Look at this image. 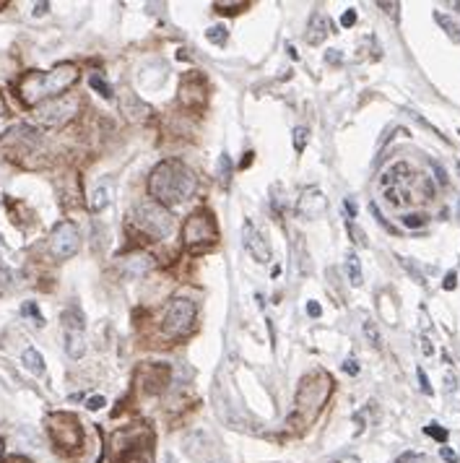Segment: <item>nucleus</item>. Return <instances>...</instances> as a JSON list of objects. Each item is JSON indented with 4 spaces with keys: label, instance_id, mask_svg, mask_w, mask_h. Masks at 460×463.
<instances>
[{
    "label": "nucleus",
    "instance_id": "nucleus-1",
    "mask_svg": "<svg viewBox=\"0 0 460 463\" xmlns=\"http://www.w3.org/2000/svg\"><path fill=\"white\" fill-rule=\"evenodd\" d=\"M196 187H198L196 172L187 167V164H182L180 159L161 162L148 175V193L161 206H175V203H182L187 198H193Z\"/></svg>",
    "mask_w": 460,
    "mask_h": 463
},
{
    "label": "nucleus",
    "instance_id": "nucleus-2",
    "mask_svg": "<svg viewBox=\"0 0 460 463\" xmlns=\"http://www.w3.org/2000/svg\"><path fill=\"white\" fill-rule=\"evenodd\" d=\"M81 70L73 63H60L52 70H31L19 84V97L29 107H40L49 99L65 97V91L79 81Z\"/></svg>",
    "mask_w": 460,
    "mask_h": 463
},
{
    "label": "nucleus",
    "instance_id": "nucleus-3",
    "mask_svg": "<svg viewBox=\"0 0 460 463\" xmlns=\"http://www.w3.org/2000/svg\"><path fill=\"white\" fill-rule=\"evenodd\" d=\"M333 391V380L331 375L323 370H315V372L304 375L299 391H296V401H294V414L292 422L310 424L315 422V416L323 411V406L328 404V395Z\"/></svg>",
    "mask_w": 460,
    "mask_h": 463
},
{
    "label": "nucleus",
    "instance_id": "nucleus-4",
    "mask_svg": "<svg viewBox=\"0 0 460 463\" xmlns=\"http://www.w3.org/2000/svg\"><path fill=\"white\" fill-rule=\"evenodd\" d=\"M133 224L151 240H167L175 232V217L167 206L157 201H146L133 211Z\"/></svg>",
    "mask_w": 460,
    "mask_h": 463
},
{
    "label": "nucleus",
    "instance_id": "nucleus-5",
    "mask_svg": "<svg viewBox=\"0 0 460 463\" xmlns=\"http://www.w3.org/2000/svg\"><path fill=\"white\" fill-rule=\"evenodd\" d=\"M198 317V305L187 297H175L167 307V315H164V323H161V333L167 338H180L193 331Z\"/></svg>",
    "mask_w": 460,
    "mask_h": 463
},
{
    "label": "nucleus",
    "instance_id": "nucleus-6",
    "mask_svg": "<svg viewBox=\"0 0 460 463\" xmlns=\"http://www.w3.org/2000/svg\"><path fill=\"white\" fill-rule=\"evenodd\" d=\"M219 240V227L211 211H196L182 224V242L187 247H206Z\"/></svg>",
    "mask_w": 460,
    "mask_h": 463
},
{
    "label": "nucleus",
    "instance_id": "nucleus-7",
    "mask_svg": "<svg viewBox=\"0 0 460 463\" xmlns=\"http://www.w3.org/2000/svg\"><path fill=\"white\" fill-rule=\"evenodd\" d=\"M79 112V99L76 97H58V99H49L40 107H34V123H40L45 128H60L65 125L68 120L76 118Z\"/></svg>",
    "mask_w": 460,
    "mask_h": 463
},
{
    "label": "nucleus",
    "instance_id": "nucleus-8",
    "mask_svg": "<svg viewBox=\"0 0 460 463\" xmlns=\"http://www.w3.org/2000/svg\"><path fill=\"white\" fill-rule=\"evenodd\" d=\"M47 430H49L52 443L58 445V448H63V450H73V448H79L81 440H84V432H81V422L73 414H65V411L49 414Z\"/></svg>",
    "mask_w": 460,
    "mask_h": 463
},
{
    "label": "nucleus",
    "instance_id": "nucleus-9",
    "mask_svg": "<svg viewBox=\"0 0 460 463\" xmlns=\"http://www.w3.org/2000/svg\"><path fill=\"white\" fill-rule=\"evenodd\" d=\"M79 247H81V232L73 221H60L58 227L52 229V235H49V250H52L55 258H60V260L73 258L79 253Z\"/></svg>",
    "mask_w": 460,
    "mask_h": 463
},
{
    "label": "nucleus",
    "instance_id": "nucleus-10",
    "mask_svg": "<svg viewBox=\"0 0 460 463\" xmlns=\"http://www.w3.org/2000/svg\"><path fill=\"white\" fill-rule=\"evenodd\" d=\"M296 211H299V217L304 219L325 217V211H328V196H325L320 187H307L302 196H299Z\"/></svg>",
    "mask_w": 460,
    "mask_h": 463
},
{
    "label": "nucleus",
    "instance_id": "nucleus-11",
    "mask_svg": "<svg viewBox=\"0 0 460 463\" xmlns=\"http://www.w3.org/2000/svg\"><path fill=\"white\" fill-rule=\"evenodd\" d=\"M180 102L187 109H200L206 104V84L198 79V76H187L180 84Z\"/></svg>",
    "mask_w": 460,
    "mask_h": 463
},
{
    "label": "nucleus",
    "instance_id": "nucleus-12",
    "mask_svg": "<svg viewBox=\"0 0 460 463\" xmlns=\"http://www.w3.org/2000/svg\"><path fill=\"white\" fill-rule=\"evenodd\" d=\"M138 380L143 383L146 393H159L169 383V367L167 365H143L138 370Z\"/></svg>",
    "mask_w": 460,
    "mask_h": 463
},
{
    "label": "nucleus",
    "instance_id": "nucleus-13",
    "mask_svg": "<svg viewBox=\"0 0 460 463\" xmlns=\"http://www.w3.org/2000/svg\"><path fill=\"white\" fill-rule=\"evenodd\" d=\"M245 250L253 256L255 263H268V260H271V245H268V240H265L263 232H257L250 221H245Z\"/></svg>",
    "mask_w": 460,
    "mask_h": 463
},
{
    "label": "nucleus",
    "instance_id": "nucleus-14",
    "mask_svg": "<svg viewBox=\"0 0 460 463\" xmlns=\"http://www.w3.org/2000/svg\"><path fill=\"white\" fill-rule=\"evenodd\" d=\"M120 268H122V274H125L127 278H141L154 268V258L148 256V253H133V256H127L125 260H122Z\"/></svg>",
    "mask_w": 460,
    "mask_h": 463
},
{
    "label": "nucleus",
    "instance_id": "nucleus-15",
    "mask_svg": "<svg viewBox=\"0 0 460 463\" xmlns=\"http://www.w3.org/2000/svg\"><path fill=\"white\" fill-rule=\"evenodd\" d=\"M328 31H331V21L325 19L323 13H315L312 19H310V24H307L304 40H307V45H323Z\"/></svg>",
    "mask_w": 460,
    "mask_h": 463
},
{
    "label": "nucleus",
    "instance_id": "nucleus-16",
    "mask_svg": "<svg viewBox=\"0 0 460 463\" xmlns=\"http://www.w3.org/2000/svg\"><path fill=\"white\" fill-rule=\"evenodd\" d=\"M413 178V169L409 162H395L388 172H385V178H382V185L385 187H398L401 182H409Z\"/></svg>",
    "mask_w": 460,
    "mask_h": 463
},
{
    "label": "nucleus",
    "instance_id": "nucleus-17",
    "mask_svg": "<svg viewBox=\"0 0 460 463\" xmlns=\"http://www.w3.org/2000/svg\"><path fill=\"white\" fill-rule=\"evenodd\" d=\"M109 201H112V185H109L107 180L104 182H99L94 190H91V196H88V208L99 214V211H104L109 206Z\"/></svg>",
    "mask_w": 460,
    "mask_h": 463
},
{
    "label": "nucleus",
    "instance_id": "nucleus-18",
    "mask_svg": "<svg viewBox=\"0 0 460 463\" xmlns=\"http://www.w3.org/2000/svg\"><path fill=\"white\" fill-rule=\"evenodd\" d=\"M65 352L70 359H81L86 354V336L81 331H65Z\"/></svg>",
    "mask_w": 460,
    "mask_h": 463
},
{
    "label": "nucleus",
    "instance_id": "nucleus-19",
    "mask_svg": "<svg viewBox=\"0 0 460 463\" xmlns=\"http://www.w3.org/2000/svg\"><path fill=\"white\" fill-rule=\"evenodd\" d=\"M346 276L351 281V286H362L364 276H362V260L356 253H349L346 256Z\"/></svg>",
    "mask_w": 460,
    "mask_h": 463
},
{
    "label": "nucleus",
    "instance_id": "nucleus-20",
    "mask_svg": "<svg viewBox=\"0 0 460 463\" xmlns=\"http://www.w3.org/2000/svg\"><path fill=\"white\" fill-rule=\"evenodd\" d=\"M21 362H24V367L29 370V372H34V375H45V356L37 352V349H26L24 352V356H21Z\"/></svg>",
    "mask_w": 460,
    "mask_h": 463
},
{
    "label": "nucleus",
    "instance_id": "nucleus-21",
    "mask_svg": "<svg viewBox=\"0 0 460 463\" xmlns=\"http://www.w3.org/2000/svg\"><path fill=\"white\" fill-rule=\"evenodd\" d=\"M63 325H65V331H81L84 333V315H81L79 307H68L65 313H63Z\"/></svg>",
    "mask_w": 460,
    "mask_h": 463
},
{
    "label": "nucleus",
    "instance_id": "nucleus-22",
    "mask_svg": "<svg viewBox=\"0 0 460 463\" xmlns=\"http://www.w3.org/2000/svg\"><path fill=\"white\" fill-rule=\"evenodd\" d=\"M434 19H437V24H440L442 29H445V34H447L452 42H460V26L450 19V16H445V13H440V10H437V13H434Z\"/></svg>",
    "mask_w": 460,
    "mask_h": 463
},
{
    "label": "nucleus",
    "instance_id": "nucleus-23",
    "mask_svg": "<svg viewBox=\"0 0 460 463\" xmlns=\"http://www.w3.org/2000/svg\"><path fill=\"white\" fill-rule=\"evenodd\" d=\"M88 86L97 91L99 97H104V99L115 97V94H112V86H109L107 81H104V76H102V73H91V76H88Z\"/></svg>",
    "mask_w": 460,
    "mask_h": 463
},
{
    "label": "nucleus",
    "instance_id": "nucleus-24",
    "mask_svg": "<svg viewBox=\"0 0 460 463\" xmlns=\"http://www.w3.org/2000/svg\"><path fill=\"white\" fill-rule=\"evenodd\" d=\"M206 40L211 42V45H216V47H224L226 40H229V31H226V26L216 24V26H211V29L206 31Z\"/></svg>",
    "mask_w": 460,
    "mask_h": 463
},
{
    "label": "nucleus",
    "instance_id": "nucleus-25",
    "mask_svg": "<svg viewBox=\"0 0 460 463\" xmlns=\"http://www.w3.org/2000/svg\"><path fill=\"white\" fill-rule=\"evenodd\" d=\"M385 201L392 203V206H406L411 198H409L406 190H398V187H385Z\"/></svg>",
    "mask_w": 460,
    "mask_h": 463
},
{
    "label": "nucleus",
    "instance_id": "nucleus-26",
    "mask_svg": "<svg viewBox=\"0 0 460 463\" xmlns=\"http://www.w3.org/2000/svg\"><path fill=\"white\" fill-rule=\"evenodd\" d=\"M307 141H310V130L299 125V128H294V148H296V154H302L304 146H307Z\"/></svg>",
    "mask_w": 460,
    "mask_h": 463
},
{
    "label": "nucleus",
    "instance_id": "nucleus-27",
    "mask_svg": "<svg viewBox=\"0 0 460 463\" xmlns=\"http://www.w3.org/2000/svg\"><path fill=\"white\" fill-rule=\"evenodd\" d=\"M219 180L224 185H229V180H232V162H229L226 154H221V159H219Z\"/></svg>",
    "mask_w": 460,
    "mask_h": 463
},
{
    "label": "nucleus",
    "instance_id": "nucleus-28",
    "mask_svg": "<svg viewBox=\"0 0 460 463\" xmlns=\"http://www.w3.org/2000/svg\"><path fill=\"white\" fill-rule=\"evenodd\" d=\"M364 336L370 338V344H372L374 349H380V346H382L380 331H377V325H374L372 320H367V323H364Z\"/></svg>",
    "mask_w": 460,
    "mask_h": 463
},
{
    "label": "nucleus",
    "instance_id": "nucleus-29",
    "mask_svg": "<svg viewBox=\"0 0 460 463\" xmlns=\"http://www.w3.org/2000/svg\"><path fill=\"white\" fill-rule=\"evenodd\" d=\"M424 432L429 434V437H434L440 445L447 443V430H442V427H437V424H427V427H424Z\"/></svg>",
    "mask_w": 460,
    "mask_h": 463
},
{
    "label": "nucleus",
    "instance_id": "nucleus-30",
    "mask_svg": "<svg viewBox=\"0 0 460 463\" xmlns=\"http://www.w3.org/2000/svg\"><path fill=\"white\" fill-rule=\"evenodd\" d=\"M398 260H401V266L406 268V271H409V274H411V276L416 278L419 284H424V274H421V268L416 266L413 260H409V258H401V256H398Z\"/></svg>",
    "mask_w": 460,
    "mask_h": 463
},
{
    "label": "nucleus",
    "instance_id": "nucleus-31",
    "mask_svg": "<svg viewBox=\"0 0 460 463\" xmlns=\"http://www.w3.org/2000/svg\"><path fill=\"white\" fill-rule=\"evenodd\" d=\"M21 313H24V315H29L31 320H34V323H37V325H45V317H42L40 307L34 305V302H26V305L21 307Z\"/></svg>",
    "mask_w": 460,
    "mask_h": 463
},
{
    "label": "nucleus",
    "instance_id": "nucleus-32",
    "mask_svg": "<svg viewBox=\"0 0 460 463\" xmlns=\"http://www.w3.org/2000/svg\"><path fill=\"white\" fill-rule=\"evenodd\" d=\"M216 13H239L242 8H247V3H216Z\"/></svg>",
    "mask_w": 460,
    "mask_h": 463
},
{
    "label": "nucleus",
    "instance_id": "nucleus-33",
    "mask_svg": "<svg viewBox=\"0 0 460 463\" xmlns=\"http://www.w3.org/2000/svg\"><path fill=\"white\" fill-rule=\"evenodd\" d=\"M395 463H427V455L424 453H413V450H409V453H403L395 458Z\"/></svg>",
    "mask_w": 460,
    "mask_h": 463
},
{
    "label": "nucleus",
    "instance_id": "nucleus-34",
    "mask_svg": "<svg viewBox=\"0 0 460 463\" xmlns=\"http://www.w3.org/2000/svg\"><path fill=\"white\" fill-rule=\"evenodd\" d=\"M403 224L411 229L424 227V224H427V217H424V214H409V217H403Z\"/></svg>",
    "mask_w": 460,
    "mask_h": 463
},
{
    "label": "nucleus",
    "instance_id": "nucleus-35",
    "mask_svg": "<svg viewBox=\"0 0 460 463\" xmlns=\"http://www.w3.org/2000/svg\"><path fill=\"white\" fill-rule=\"evenodd\" d=\"M346 227H349V235H351V240L356 242V245H359V247L367 245V240H364V232H362L359 227H356V224H346Z\"/></svg>",
    "mask_w": 460,
    "mask_h": 463
},
{
    "label": "nucleus",
    "instance_id": "nucleus-36",
    "mask_svg": "<svg viewBox=\"0 0 460 463\" xmlns=\"http://www.w3.org/2000/svg\"><path fill=\"white\" fill-rule=\"evenodd\" d=\"M440 455H442V461H445V463H460L458 453H455L452 448H447V445H442V448H440Z\"/></svg>",
    "mask_w": 460,
    "mask_h": 463
},
{
    "label": "nucleus",
    "instance_id": "nucleus-37",
    "mask_svg": "<svg viewBox=\"0 0 460 463\" xmlns=\"http://www.w3.org/2000/svg\"><path fill=\"white\" fill-rule=\"evenodd\" d=\"M8 286H10V271L6 266H0V295H6Z\"/></svg>",
    "mask_w": 460,
    "mask_h": 463
},
{
    "label": "nucleus",
    "instance_id": "nucleus-38",
    "mask_svg": "<svg viewBox=\"0 0 460 463\" xmlns=\"http://www.w3.org/2000/svg\"><path fill=\"white\" fill-rule=\"evenodd\" d=\"M354 24H356V10L349 8V10H346V13L341 16V26H343V29H349V26H354Z\"/></svg>",
    "mask_w": 460,
    "mask_h": 463
},
{
    "label": "nucleus",
    "instance_id": "nucleus-39",
    "mask_svg": "<svg viewBox=\"0 0 460 463\" xmlns=\"http://www.w3.org/2000/svg\"><path fill=\"white\" fill-rule=\"evenodd\" d=\"M104 404H107V401H104V395H91L86 406L91 409V411H99V409H104Z\"/></svg>",
    "mask_w": 460,
    "mask_h": 463
},
{
    "label": "nucleus",
    "instance_id": "nucleus-40",
    "mask_svg": "<svg viewBox=\"0 0 460 463\" xmlns=\"http://www.w3.org/2000/svg\"><path fill=\"white\" fill-rule=\"evenodd\" d=\"M416 375H419V385H421V391H424V393L427 395H431V385H429V380H427V372H424V370H416Z\"/></svg>",
    "mask_w": 460,
    "mask_h": 463
},
{
    "label": "nucleus",
    "instance_id": "nucleus-41",
    "mask_svg": "<svg viewBox=\"0 0 460 463\" xmlns=\"http://www.w3.org/2000/svg\"><path fill=\"white\" fill-rule=\"evenodd\" d=\"M341 60H343V55L338 52V49H328V52H325V63H331V65H338Z\"/></svg>",
    "mask_w": 460,
    "mask_h": 463
},
{
    "label": "nucleus",
    "instance_id": "nucleus-42",
    "mask_svg": "<svg viewBox=\"0 0 460 463\" xmlns=\"http://www.w3.org/2000/svg\"><path fill=\"white\" fill-rule=\"evenodd\" d=\"M442 286H445L447 292H452V289L458 286V274H455V271H450V274L445 276V281H442Z\"/></svg>",
    "mask_w": 460,
    "mask_h": 463
},
{
    "label": "nucleus",
    "instance_id": "nucleus-43",
    "mask_svg": "<svg viewBox=\"0 0 460 463\" xmlns=\"http://www.w3.org/2000/svg\"><path fill=\"white\" fill-rule=\"evenodd\" d=\"M455 388H458V377H455V375H445V391H447V393H455Z\"/></svg>",
    "mask_w": 460,
    "mask_h": 463
},
{
    "label": "nucleus",
    "instance_id": "nucleus-44",
    "mask_svg": "<svg viewBox=\"0 0 460 463\" xmlns=\"http://www.w3.org/2000/svg\"><path fill=\"white\" fill-rule=\"evenodd\" d=\"M307 313H310L312 317H320V315H323V307H320V305H317V302L312 299V302H307Z\"/></svg>",
    "mask_w": 460,
    "mask_h": 463
},
{
    "label": "nucleus",
    "instance_id": "nucleus-45",
    "mask_svg": "<svg viewBox=\"0 0 460 463\" xmlns=\"http://www.w3.org/2000/svg\"><path fill=\"white\" fill-rule=\"evenodd\" d=\"M343 372H349V375H356V372H359V365H356V359H346V362H343Z\"/></svg>",
    "mask_w": 460,
    "mask_h": 463
},
{
    "label": "nucleus",
    "instance_id": "nucleus-46",
    "mask_svg": "<svg viewBox=\"0 0 460 463\" xmlns=\"http://www.w3.org/2000/svg\"><path fill=\"white\" fill-rule=\"evenodd\" d=\"M120 463H141V450H136V453L122 455V461H120Z\"/></svg>",
    "mask_w": 460,
    "mask_h": 463
},
{
    "label": "nucleus",
    "instance_id": "nucleus-47",
    "mask_svg": "<svg viewBox=\"0 0 460 463\" xmlns=\"http://www.w3.org/2000/svg\"><path fill=\"white\" fill-rule=\"evenodd\" d=\"M434 175L440 180V185H447V175H445V169H442L440 164H434Z\"/></svg>",
    "mask_w": 460,
    "mask_h": 463
},
{
    "label": "nucleus",
    "instance_id": "nucleus-48",
    "mask_svg": "<svg viewBox=\"0 0 460 463\" xmlns=\"http://www.w3.org/2000/svg\"><path fill=\"white\" fill-rule=\"evenodd\" d=\"M47 10H49V3H37V6H34V16H45Z\"/></svg>",
    "mask_w": 460,
    "mask_h": 463
},
{
    "label": "nucleus",
    "instance_id": "nucleus-49",
    "mask_svg": "<svg viewBox=\"0 0 460 463\" xmlns=\"http://www.w3.org/2000/svg\"><path fill=\"white\" fill-rule=\"evenodd\" d=\"M343 206H346V214H349V217H356V201H349V198H346Z\"/></svg>",
    "mask_w": 460,
    "mask_h": 463
},
{
    "label": "nucleus",
    "instance_id": "nucleus-50",
    "mask_svg": "<svg viewBox=\"0 0 460 463\" xmlns=\"http://www.w3.org/2000/svg\"><path fill=\"white\" fill-rule=\"evenodd\" d=\"M380 8L385 10V13H392V16H395V8H398V3H380Z\"/></svg>",
    "mask_w": 460,
    "mask_h": 463
},
{
    "label": "nucleus",
    "instance_id": "nucleus-51",
    "mask_svg": "<svg viewBox=\"0 0 460 463\" xmlns=\"http://www.w3.org/2000/svg\"><path fill=\"white\" fill-rule=\"evenodd\" d=\"M421 349H424V354H427V356L434 352V346L429 344V338H421Z\"/></svg>",
    "mask_w": 460,
    "mask_h": 463
},
{
    "label": "nucleus",
    "instance_id": "nucleus-52",
    "mask_svg": "<svg viewBox=\"0 0 460 463\" xmlns=\"http://www.w3.org/2000/svg\"><path fill=\"white\" fill-rule=\"evenodd\" d=\"M6 463H31V461H26V458H21V455H13V458H8Z\"/></svg>",
    "mask_w": 460,
    "mask_h": 463
},
{
    "label": "nucleus",
    "instance_id": "nucleus-53",
    "mask_svg": "<svg viewBox=\"0 0 460 463\" xmlns=\"http://www.w3.org/2000/svg\"><path fill=\"white\" fill-rule=\"evenodd\" d=\"M250 164H253V154H250V151H247V157L242 159V167H250Z\"/></svg>",
    "mask_w": 460,
    "mask_h": 463
},
{
    "label": "nucleus",
    "instance_id": "nucleus-54",
    "mask_svg": "<svg viewBox=\"0 0 460 463\" xmlns=\"http://www.w3.org/2000/svg\"><path fill=\"white\" fill-rule=\"evenodd\" d=\"M341 463H362V461H359V458H356V455H346V458H343Z\"/></svg>",
    "mask_w": 460,
    "mask_h": 463
},
{
    "label": "nucleus",
    "instance_id": "nucleus-55",
    "mask_svg": "<svg viewBox=\"0 0 460 463\" xmlns=\"http://www.w3.org/2000/svg\"><path fill=\"white\" fill-rule=\"evenodd\" d=\"M164 463H177V461H175V455L167 453V455H164Z\"/></svg>",
    "mask_w": 460,
    "mask_h": 463
},
{
    "label": "nucleus",
    "instance_id": "nucleus-56",
    "mask_svg": "<svg viewBox=\"0 0 460 463\" xmlns=\"http://www.w3.org/2000/svg\"><path fill=\"white\" fill-rule=\"evenodd\" d=\"M0 455H3V440H0Z\"/></svg>",
    "mask_w": 460,
    "mask_h": 463
},
{
    "label": "nucleus",
    "instance_id": "nucleus-57",
    "mask_svg": "<svg viewBox=\"0 0 460 463\" xmlns=\"http://www.w3.org/2000/svg\"><path fill=\"white\" fill-rule=\"evenodd\" d=\"M458 172H460V162H458Z\"/></svg>",
    "mask_w": 460,
    "mask_h": 463
}]
</instances>
